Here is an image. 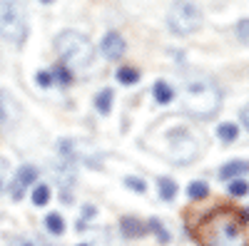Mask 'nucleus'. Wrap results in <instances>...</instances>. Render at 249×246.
Instances as JSON below:
<instances>
[{"label":"nucleus","instance_id":"obj_29","mask_svg":"<svg viewBox=\"0 0 249 246\" xmlns=\"http://www.w3.org/2000/svg\"><path fill=\"white\" fill-rule=\"evenodd\" d=\"M43 3H53V0H43Z\"/></svg>","mask_w":249,"mask_h":246},{"label":"nucleus","instance_id":"obj_19","mask_svg":"<svg viewBox=\"0 0 249 246\" xmlns=\"http://www.w3.org/2000/svg\"><path fill=\"white\" fill-rule=\"evenodd\" d=\"M48 201H50V189L45 187V184H37L35 192H33V204L35 207H45Z\"/></svg>","mask_w":249,"mask_h":246},{"label":"nucleus","instance_id":"obj_4","mask_svg":"<svg viewBox=\"0 0 249 246\" xmlns=\"http://www.w3.org/2000/svg\"><path fill=\"white\" fill-rule=\"evenodd\" d=\"M28 35L25 10L18 0H0V37L8 43H23Z\"/></svg>","mask_w":249,"mask_h":246},{"label":"nucleus","instance_id":"obj_12","mask_svg":"<svg viewBox=\"0 0 249 246\" xmlns=\"http://www.w3.org/2000/svg\"><path fill=\"white\" fill-rule=\"evenodd\" d=\"M152 95H155V99L160 102V105H167V102H172V97H175V90L164 80H157L155 87H152Z\"/></svg>","mask_w":249,"mask_h":246},{"label":"nucleus","instance_id":"obj_18","mask_svg":"<svg viewBox=\"0 0 249 246\" xmlns=\"http://www.w3.org/2000/svg\"><path fill=\"white\" fill-rule=\"evenodd\" d=\"M117 80L122 82V85H135V82L140 80V72L135 67H120L117 70Z\"/></svg>","mask_w":249,"mask_h":246},{"label":"nucleus","instance_id":"obj_9","mask_svg":"<svg viewBox=\"0 0 249 246\" xmlns=\"http://www.w3.org/2000/svg\"><path fill=\"white\" fill-rule=\"evenodd\" d=\"M100 50H102V55H105L107 60H117V57H122L124 55V40H122V35L120 33H107L105 37H102V43H100Z\"/></svg>","mask_w":249,"mask_h":246},{"label":"nucleus","instance_id":"obj_16","mask_svg":"<svg viewBox=\"0 0 249 246\" xmlns=\"http://www.w3.org/2000/svg\"><path fill=\"white\" fill-rule=\"evenodd\" d=\"M45 227H48V231L50 234H62V231H65V221H62V216L60 214H48L45 216Z\"/></svg>","mask_w":249,"mask_h":246},{"label":"nucleus","instance_id":"obj_23","mask_svg":"<svg viewBox=\"0 0 249 246\" xmlns=\"http://www.w3.org/2000/svg\"><path fill=\"white\" fill-rule=\"evenodd\" d=\"M53 80L62 82V85H70V82H72V75H70L65 67H55V72H53Z\"/></svg>","mask_w":249,"mask_h":246},{"label":"nucleus","instance_id":"obj_21","mask_svg":"<svg viewBox=\"0 0 249 246\" xmlns=\"http://www.w3.org/2000/svg\"><path fill=\"white\" fill-rule=\"evenodd\" d=\"M150 229L157 234V239H160L162 244H167V241H170V234H167V229L162 227V221H160V219H150Z\"/></svg>","mask_w":249,"mask_h":246},{"label":"nucleus","instance_id":"obj_5","mask_svg":"<svg viewBox=\"0 0 249 246\" xmlns=\"http://www.w3.org/2000/svg\"><path fill=\"white\" fill-rule=\"evenodd\" d=\"M167 25L175 35L187 37L202 28V10L190 0H175L167 13Z\"/></svg>","mask_w":249,"mask_h":246},{"label":"nucleus","instance_id":"obj_24","mask_svg":"<svg viewBox=\"0 0 249 246\" xmlns=\"http://www.w3.org/2000/svg\"><path fill=\"white\" fill-rule=\"evenodd\" d=\"M35 80H37L40 87H50L53 82H55V80H53V72H48V70H40V72L35 75Z\"/></svg>","mask_w":249,"mask_h":246},{"label":"nucleus","instance_id":"obj_11","mask_svg":"<svg viewBox=\"0 0 249 246\" xmlns=\"http://www.w3.org/2000/svg\"><path fill=\"white\" fill-rule=\"evenodd\" d=\"M120 229L127 239H137V236H144V224L137 219V216H122L120 219Z\"/></svg>","mask_w":249,"mask_h":246},{"label":"nucleus","instance_id":"obj_17","mask_svg":"<svg viewBox=\"0 0 249 246\" xmlns=\"http://www.w3.org/2000/svg\"><path fill=\"white\" fill-rule=\"evenodd\" d=\"M187 194H190V199H204L210 194V187H207V181H192L187 187Z\"/></svg>","mask_w":249,"mask_h":246},{"label":"nucleus","instance_id":"obj_10","mask_svg":"<svg viewBox=\"0 0 249 246\" xmlns=\"http://www.w3.org/2000/svg\"><path fill=\"white\" fill-rule=\"evenodd\" d=\"M242 174H249V162L247 159H232L219 169V179H227V181L239 179Z\"/></svg>","mask_w":249,"mask_h":246},{"label":"nucleus","instance_id":"obj_1","mask_svg":"<svg viewBox=\"0 0 249 246\" xmlns=\"http://www.w3.org/2000/svg\"><path fill=\"white\" fill-rule=\"evenodd\" d=\"M222 107V92L217 87V82L207 75H195L184 87L182 95V110L190 117H214Z\"/></svg>","mask_w":249,"mask_h":246},{"label":"nucleus","instance_id":"obj_3","mask_svg":"<svg viewBox=\"0 0 249 246\" xmlns=\"http://www.w3.org/2000/svg\"><path fill=\"white\" fill-rule=\"evenodd\" d=\"M55 50H57L62 63L72 70H85L92 63V55H95L92 43L82 33H75V30L60 33L55 37Z\"/></svg>","mask_w":249,"mask_h":246},{"label":"nucleus","instance_id":"obj_15","mask_svg":"<svg viewBox=\"0 0 249 246\" xmlns=\"http://www.w3.org/2000/svg\"><path fill=\"white\" fill-rule=\"evenodd\" d=\"M112 97H115L112 90H102V92L95 97V107H97L102 115H107V112H110V105H112Z\"/></svg>","mask_w":249,"mask_h":246},{"label":"nucleus","instance_id":"obj_2","mask_svg":"<svg viewBox=\"0 0 249 246\" xmlns=\"http://www.w3.org/2000/svg\"><path fill=\"white\" fill-rule=\"evenodd\" d=\"M202 231H204L202 239L207 246H249L242 224L237 221V216L232 212H222V214L210 216Z\"/></svg>","mask_w":249,"mask_h":246},{"label":"nucleus","instance_id":"obj_26","mask_svg":"<svg viewBox=\"0 0 249 246\" xmlns=\"http://www.w3.org/2000/svg\"><path fill=\"white\" fill-rule=\"evenodd\" d=\"M10 246H40V244H33V241H28V239H20V236H18V239L10 241Z\"/></svg>","mask_w":249,"mask_h":246},{"label":"nucleus","instance_id":"obj_7","mask_svg":"<svg viewBox=\"0 0 249 246\" xmlns=\"http://www.w3.org/2000/svg\"><path fill=\"white\" fill-rule=\"evenodd\" d=\"M35 179H37L35 167H30V164H25V167H20V169L15 172L13 184H10V197H13L15 201H20V199H23V194H25V189L30 187V184H33Z\"/></svg>","mask_w":249,"mask_h":246},{"label":"nucleus","instance_id":"obj_13","mask_svg":"<svg viewBox=\"0 0 249 246\" xmlns=\"http://www.w3.org/2000/svg\"><path fill=\"white\" fill-rule=\"evenodd\" d=\"M157 187H160V194H162L164 201H172V199H175V194H177V184H175L170 177H160V179H157Z\"/></svg>","mask_w":249,"mask_h":246},{"label":"nucleus","instance_id":"obj_20","mask_svg":"<svg viewBox=\"0 0 249 246\" xmlns=\"http://www.w3.org/2000/svg\"><path fill=\"white\" fill-rule=\"evenodd\" d=\"M230 194H232V197H244V194H249V184H247L244 179H232V181H230Z\"/></svg>","mask_w":249,"mask_h":246},{"label":"nucleus","instance_id":"obj_30","mask_svg":"<svg viewBox=\"0 0 249 246\" xmlns=\"http://www.w3.org/2000/svg\"><path fill=\"white\" fill-rule=\"evenodd\" d=\"M80 246H85V244H80Z\"/></svg>","mask_w":249,"mask_h":246},{"label":"nucleus","instance_id":"obj_25","mask_svg":"<svg viewBox=\"0 0 249 246\" xmlns=\"http://www.w3.org/2000/svg\"><path fill=\"white\" fill-rule=\"evenodd\" d=\"M124 184H127V187L130 189H135V192H144V189H147V187H144V181L140 179V177H124Z\"/></svg>","mask_w":249,"mask_h":246},{"label":"nucleus","instance_id":"obj_8","mask_svg":"<svg viewBox=\"0 0 249 246\" xmlns=\"http://www.w3.org/2000/svg\"><path fill=\"white\" fill-rule=\"evenodd\" d=\"M20 117V105L15 102V97H10V92L0 90V127H13Z\"/></svg>","mask_w":249,"mask_h":246},{"label":"nucleus","instance_id":"obj_6","mask_svg":"<svg viewBox=\"0 0 249 246\" xmlns=\"http://www.w3.org/2000/svg\"><path fill=\"white\" fill-rule=\"evenodd\" d=\"M167 145H170V159L177 164H187L197 157V142L190 134V130L184 127H175L167 134Z\"/></svg>","mask_w":249,"mask_h":246},{"label":"nucleus","instance_id":"obj_14","mask_svg":"<svg viewBox=\"0 0 249 246\" xmlns=\"http://www.w3.org/2000/svg\"><path fill=\"white\" fill-rule=\"evenodd\" d=\"M217 134L222 142H234L237 134H239V127L234 125V122H222V125L217 127Z\"/></svg>","mask_w":249,"mask_h":246},{"label":"nucleus","instance_id":"obj_27","mask_svg":"<svg viewBox=\"0 0 249 246\" xmlns=\"http://www.w3.org/2000/svg\"><path fill=\"white\" fill-rule=\"evenodd\" d=\"M242 125H244V127L249 130V105H247V107L242 110Z\"/></svg>","mask_w":249,"mask_h":246},{"label":"nucleus","instance_id":"obj_22","mask_svg":"<svg viewBox=\"0 0 249 246\" xmlns=\"http://www.w3.org/2000/svg\"><path fill=\"white\" fill-rule=\"evenodd\" d=\"M237 37L242 40L244 45H249V17H244V20L237 23Z\"/></svg>","mask_w":249,"mask_h":246},{"label":"nucleus","instance_id":"obj_28","mask_svg":"<svg viewBox=\"0 0 249 246\" xmlns=\"http://www.w3.org/2000/svg\"><path fill=\"white\" fill-rule=\"evenodd\" d=\"M82 212H85V214H82V216H85V219H92V216H95V209H92V207H85V209H82Z\"/></svg>","mask_w":249,"mask_h":246}]
</instances>
